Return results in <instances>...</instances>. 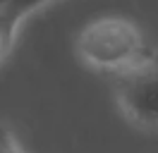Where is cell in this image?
Returning <instances> with one entry per match:
<instances>
[{
    "instance_id": "cell-1",
    "label": "cell",
    "mask_w": 158,
    "mask_h": 153,
    "mask_svg": "<svg viewBox=\"0 0 158 153\" xmlns=\"http://www.w3.org/2000/svg\"><path fill=\"white\" fill-rule=\"evenodd\" d=\"M77 50L89 65L101 69H129L146 60L144 34L125 17H101L79 31Z\"/></svg>"
},
{
    "instance_id": "cell-2",
    "label": "cell",
    "mask_w": 158,
    "mask_h": 153,
    "mask_svg": "<svg viewBox=\"0 0 158 153\" xmlns=\"http://www.w3.org/2000/svg\"><path fill=\"white\" fill-rule=\"evenodd\" d=\"M118 101L132 122L139 127H158V60L146 57L120 72Z\"/></svg>"
},
{
    "instance_id": "cell-3",
    "label": "cell",
    "mask_w": 158,
    "mask_h": 153,
    "mask_svg": "<svg viewBox=\"0 0 158 153\" xmlns=\"http://www.w3.org/2000/svg\"><path fill=\"white\" fill-rule=\"evenodd\" d=\"M46 2H50V0H10V2L2 7V12H0V36L12 46L15 31L19 27V22L27 17V14H31L34 10L43 7Z\"/></svg>"
},
{
    "instance_id": "cell-4",
    "label": "cell",
    "mask_w": 158,
    "mask_h": 153,
    "mask_svg": "<svg viewBox=\"0 0 158 153\" xmlns=\"http://www.w3.org/2000/svg\"><path fill=\"white\" fill-rule=\"evenodd\" d=\"M0 153H24L15 139V134L10 132V127H5V124H0Z\"/></svg>"
},
{
    "instance_id": "cell-5",
    "label": "cell",
    "mask_w": 158,
    "mask_h": 153,
    "mask_svg": "<svg viewBox=\"0 0 158 153\" xmlns=\"http://www.w3.org/2000/svg\"><path fill=\"white\" fill-rule=\"evenodd\" d=\"M10 48H12V46H10V43H7V41H5L2 36H0V60L7 55V53H10Z\"/></svg>"
}]
</instances>
